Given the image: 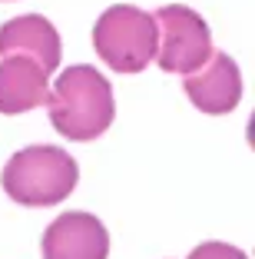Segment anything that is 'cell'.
Masks as SVG:
<instances>
[{"label": "cell", "mask_w": 255, "mask_h": 259, "mask_svg": "<svg viewBox=\"0 0 255 259\" xmlns=\"http://www.w3.org/2000/svg\"><path fill=\"white\" fill-rule=\"evenodd\" d=\"M46 110L53 130L67 140H96L116 116L113 87L99 70L76 63L57 76V87L46 97Z\"/></svg>", "instance_id": "obj_1"}, {"label": "cell", "mask_w": 255, "mask_h": 259, "mask_svg": "<svg viewBox=\"0 0 255 259\" xmlns=\"http://www.w3.org/2000/svg\"><path fill=\"white\" fill-rule=\"evenodd\" d=\"M80 166L60 146H27L10 156L0 183L20 206H53L76 190Z\"/></svg>", "instance_id": "obj_2"}, {"label": "cell", "mask_w": 255, "mask_h": 259, "mask_svg": "<svg viewBox=\"0 0 255 259\" xmlns=\"http://www.w3.org/2000/svg\"><path fill=\"white\" fill-rule=\"evenodd\" d=\"M93 47L110 70L139 73L156 60V20L129 4H113L93 27Z\"/></svg>", "instance_id": "obj_3"}, {"label": "cell", "mask_w": 255, "mask_h": 259, "mask_svg": "<svg viewBox=\"0 0 255 259\" xmlns=\"http://www.w3.org/2000/svg\"><path fill=\"white\" fill-rule=\"evenodd\" d=\"M156 20V60L169 73H195L212 57L209 23L182 4H166L152 14Z\"/></svg>", "instance_id": "obj_4"}, {"label": "cell", "mask_w": 255, "mask_h": 259, "mask_svg": "<svg viewBox=\"0 0 255 259\" xmlns=\"http://www.w3.org/2000/svg\"><path fill=\"white\" fill-rule=\"evenodd\" d=\"M43 259H106L110 233L93 213H63L43 233Z\"/></svg>", "instance_id": "obj_5"}, {"label": "cell", "mask_w": 255, "mask_h": 259, "mask_svg": "<svg viewBox=\"0 0 255 259\" xmlns=\"http://www.w3.org/2000/svg\"><path fill=\"white\" fill-rule=\"evenodd\" d=\"M182 90L192 100V107L202 113H232L242 100V73L229 54L212 50L206 67L182 76Z\"/></svg>", "instance_id": "obj_6"}, {"label": "cell", "mask_w": 255, "mask_h": 259, "mask_svg": "<svg viewBox=\"0 0 255 259\" xmlns=\"http://www.w3.org/2000/svg\"><path fill=\"white\" fill-rule=\"evenodd\" d=\"M60 33L46 17L23 14L0 27V57H30L46 76L60 67Z\"/></svg>", "instance_id": "obj_7"}, {"label": "cell", "mask_w": 255, "mask_h": 259, "mask_svg": "<svg viewBox=\"0 0 255 259\" xmlns=\"http://www.w3.org/2000/svg\"><path fill=\"white\" fill-rule=\"evenodd\" d=\"M50 97V76L30 57H0V113L17 116L43 107Z\"/></svg>", "instance_id": "obj_8"}, {"label": "cell", "mask_w": 255, "mask_h": 259, "mask_svg": "<svg viewBox=\"0 0 255 259\" xmlns=\"http://www.w3.org/2000/svg\"><path fill=\"white\" fill-rule=\"evenodd\" d=\"M189 259H245V252L235 249V246L229 243H199L192 252H189Z\"/></svg>", "instance_id": "obj_9"}]
</instances>
